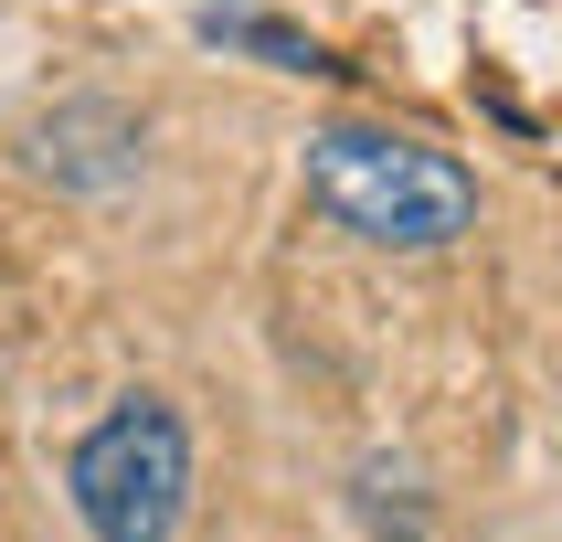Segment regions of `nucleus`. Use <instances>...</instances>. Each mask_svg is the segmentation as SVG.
<instances>
[{"label": "nucleus", "mask_w": 562, "mask_h": 542, "mask_svg": "<svg viewBox=\"0 0 562 542\" xmlns=\"http://www.w3.org/2000/svg\"><path fill=\"white\" fill-rule=\"evenodd\" d=\"M75 510H86L95 542H170L191 510V425L159 394H127L64 468Z\"/></svg>", "instance_id": "2"}, {"label": "nucleus", "mask_w": 562, "mask_h": 542, "mask_svg": "<svg viewBox=\"0 0 562 542\" xmlns=\"http://www.w3.org/2000/svg\"><path fill=\"white\" fill-rule=\"evenodd\" d=\"M308 202L329 223H350L361 245H457L477 223V181L446 150L404 139V128H318L308 139Z\"/></svg>", "instance_id": "1"}]
</instances>
